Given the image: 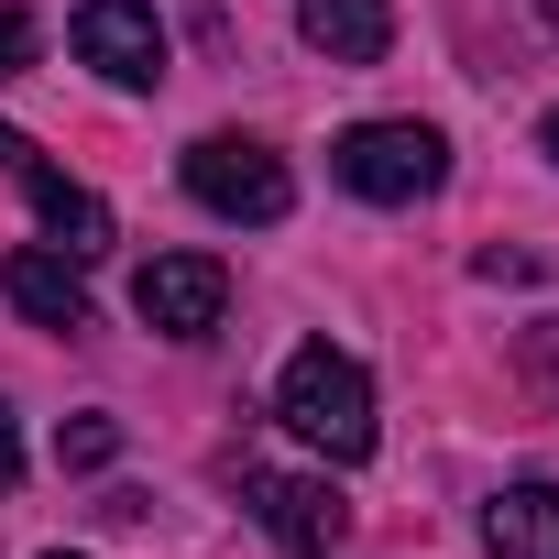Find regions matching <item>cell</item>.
<instances>
[{"label": "cell", "mask_w": 559, "mask_h": 559, "mask_svg": "<svg viewBox=\"0 0 559 559\" xmlns=\"http://www.w3.org/2000/svg\"><path fill=\"white\" fill-rule=\"evenodd\" d=\"M110 450H121V428H110V417H78V428H67V472H99Z\"/></svg>", "instance_id": "12"}, {"label": "cell", "mask_w": 559, "mask_h": 559, "mask_svg": "<svg viewBox=\"0 0 559 559\" xmlns=\"http://www.w3.org/2000/svg\"><path fill=\"white\" fill-rule=\"evenodd\" d=\"M12 472H23V439H12V406H0V493H12Z\"/></svg>", "instance_id": "14"}, {"label": "cell", "mask_w": 559, "mask_h": 559, "mask_svg": "<svg viewBox=\"0 0 559 559\" xmlns=\"http://www.w3.org/2000/svg\"><path fill=\"white\" fill-rule=\"evenodd\" d=\"M219 308H230V274H219L209 252H154V263L132 274V319L165 330V341H209Z\"/></svg>", "instance_id": "5"}, {"label": "cell", "mask_w": 559, "mask_h": 559, "mask_svg": "<svg viewBox=\"0 0 559 559\" xmlns=\"http://www.w3.org/2000/svg\"><path fill=\"white\" fill-rule=\"evenodd\" d=\"M0 297H12L34 330H88V274H78V252H12L0 263Z\"/></svg>", "instance_id": "8"}, {"label": "cell", "mask_w": 559, "mask_h": 559, "mask_svg": "<svg viewBox=\"0 0 559 559\" xmlns=\"http://www.w3.org/2000/svg\"><path fill=\"white\" fill-rule=\"evenodd\" d=\"M23 56H34V12H0V78H12Z\"/></svg>", "instance_id": "13"}, {"label": "cell", "mask_w": 559, "mask_h": 559, "mask_svg": "<svg viewBox=\"0 0 559 559\" xmlns=\"http://www.w3.org/2000/svg\"><path fill=\"white\" fill-rule=\"evenodd\" d=\"M515 384H526V395H548V406H559V319H537V330H526V341H515Z\"/></svg>", "instance_id": "11"}, {"label": "cell", "mask_w": 559, "mask_h": 559, "mask_svg": "<svg viewBox=\"0 0 559 559\" xmlns=\"http://www.w3.org/2000/svg\"><path fill=\"white\" fill-rule=\"evenodd\" d=\"M483 548L493 559H559V483H504L483 504Z\"/></svg>", "instance_id": "10"}, {"label": "cell", "mask_w": 559, "mask_h": 559, "mask_svg": "<svg viewBox=\"0 0 559 559\" xmlns=\"http://www.w3.org/2000/svg\"><path fill=\"white\" fill-rule=\"evenodd\" d=\"M297 34H308V56H330V67H384L395 0H297Z\"/></svg>", "instance_id": "9"}, {"label": "cell", "mask_w": 559, "mask_h": 559, "mask_svg": "<svg viewBox=\"0 0 559 559\" xmlns=\"http://www.w3.org/2000/svg\"><path fill=\"white\" fill-rule=\"evenodd\" d=\"M241 493H252L263 537H274V548H297V559H330L341 526H352V504H341L319 472H241Z\"/></svg>", "instance_id": "7"}, {"label": "cell", "mask_w": 559, "mask_h": 559, "mask_svg": "<svg viewBox=\"0 0 559 559\" xmlns=\"http://www.w3.org/2000/svg\"><path fill=\"white\" fill-rule=\"evenodd\" d=\"M45 559H78V548H45Z\"/></svg>", "instance_id": "17"}, {"label": "cell", "mask_w": 559, "mask_h": 559, "mask_svg": "<svg viewBox=\"0 0 559 559\" xmlns=\"http://www.w3.org/2000/svg\"><path fill=\"white\" fill-rule=\"evenodd\" d=\"M67 45H78V67H99L110 88H154V78H165V23H154V0H78Z\"/></svg>", "instance_id": "6"}, {"label": "cell", "mask_w": 559, "mask_h": 559, "mask_svg": "<svg viewBox=\"0 0 559 559\" xmlns=\"http://www.w3.org/2000/svg\"><path fill=\"white\" fill-rule=\"evenodd\" d=\"M330 176H341L352 198H373V209H417V198L450 187V143H439L428 121H352V132L330 143Z\"/></svg>", "instance_id": "2"}, {"label": "cell", "mask_w": 559, "mask_h": 559, "mask_svg": "<svg viewBox=\"0 0 559 559\" xmlns=\"http://www.w3.org/2000/svg\"><path fill=\"white\" fill-rule=\"evenodd\" d=\"M274 417H286L319 461H341V472L373 461V439H384V428H373V373H362L352 352H330V341H308L286 373H274Z\"/></svg>", "instance_id": "1"}, {"label": "cell", "mask_w": 559, "mask_h": 559, "mask_svg": "<svg viewBox=\"0 0 559 559\" xmlns=\"http://www.w3.org/2000/svg\"><path fill=\"white\" fill-rule=\"evenodd\" d=\"M537 154H548V165H559V110H548V121H537Z\"/></svg>", "instance_id": "15"}, {"label": "cell", "mask_w": 559, "mask_h": 559, "mask_svg": "<svg viewBox=\"0 0 559 559\" xmlns=\"http://www.w3.org/2000/svg\"><path fill=\"white\" fill-rule=\"evenodd\" d=\"M0 176L34 198V219H45V241H56V252H78V263H99V252H110V209H99V187H78V176H67L34 132H12V121H0Z\"/></svg>", "instance_id": "4"}, {"label": "cell", "mask_w": 559, "mask_h": 559, "mask_svg": "<svg viewBox=\"0 0 559 559\" xmlns=\"http://www.w3.org/2000/svg\"><path fill=\"white\" fill-rule=\"evenodd\" d=\"M537 12H548V23H559V0H537Z\"/></svg>", "instance_id": "16"}, {"label": "cell", "mask_w": 559, "mask_h": 559, "mask_svg": "<svg viewBox=\"0 0 559 559\" xmlns=\"http://www.w3.org/2000/svg\"><path fill=\"white\" fill-rule=\"evenodd\" d=\"M187 198L198 209H219V219H286L297 209V176H286V154L274 143H252V132H209V143H187Z\"/></svg>", "instance_id": "3"}]
</instances>
